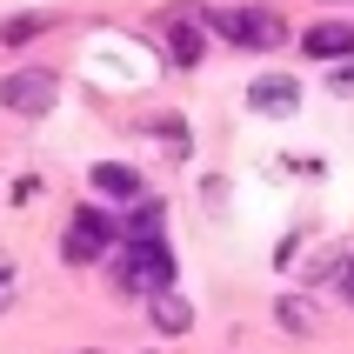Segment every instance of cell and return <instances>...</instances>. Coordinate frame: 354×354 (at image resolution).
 <instances>
[{
  "label": "cell",
  "mask_w": 354,
  "mask_h": 354,
  "mask_svg": "<svg viewBox=\"0 0 354 354\" xmlns=\"http://www.w3.org/2000/svg\"><path fill=\"white\" fill-rule=\"evenodd\" d=\"M201 20H207V34H221L227 47H248V54L288 40V20L274 7H201Z\"/></svg>",
  "instance_id": "1"
},
{
  "label": "cell",
  "mask_w": 354,
  "mask_h": 354,
  "mask_svg": "<svg viewBox=\"0 0 354 354\" xmlns=\"http://www.w3.org/2000/svg\"><path fill=\"white\" fill-rule=\"evenodd\" d=\"M107 274H114L120 295L147 301V295H160V288H174V254H167V248H160V234H154V241H134V248H127Z\"/></svg>",
  "instance_id": "2"
},
{
  "label": "cell",
  "mask_w": 354,
  "mask_h": 354,
  "mask_svg": "<svg viewBox=\"0 0 354 354\" xmlns=\"http://www.w3.org/2000/svg\"><path fill=\"white\" fill-rule=\"evenodd\" d=\"M54 100H60V80L47 74V67H20V74L0 80V107H7V114H20V120L47 114Z\"/></svg>",
  "instance_id": "3"
},
{
  "label": "cell",
  "mask_w": 354,
  "mask_h": 354,
  "mask_svg": "<svg viewBox=\"0 0 354 354\" xmlns=\"http://www.w3.org/2000/svg\"><path fill=\"white\" fill-rule=\"evenodd\" d=\"M160 40H167V60L174 67H201V54H207V20H201V7H167L160 14Z\"/></svg>",
  "instance_id": "4"
},
{
  "label": "cell",
  "mask_w": 354,
  "mask_h": 354,
  "mask_svg": "<svg viewBox=\"0 0 354 354\" xmlns=\"http://www.w3.org/2000/svg\"><path fill=\"white\" fill-rule=\"evenodd\" d=\"M107 241H114V221L100 214V207H74V227L60 241V254H67V268H94L107 254Z\"/></svg>",
  "instance_id": "5"
},
{
  "label": "cell",
  "mask_w": 354,
  "mask_h": 354,
  "mask_svg": "<svg viewBox=\"0 0 354 354\" xmlns=\"http://www.w3.org/2000/svg\"><path fill=\"white\" fill-rule=\"evenodd\" d=\"M301 54L308 60H354V27H308Z\"/></svg>",
  "instance_id": "6"
},
{
  "label": "cell",
  "mask_w": 354,
  "mask_h": 354,
  "mask_svg": "<svg viewBox=\"0 0 354 354\" xmlns=\"http://www.w3.org/2000/svg\"><path fill=\"white\" fill-rule=\"evenodd\" d=\"M147 308H154V328L160 335H187L194 328V308L174 295V288H160V295H147Z\"/></svg>",
  "instance_id": "7"
},
{
  "label": "cell",
  "mask_w": 354,
  "mask_h": 354,
  "mask_svg": "<svg viewBox=\"0 0 354 354\" xmlns=\"http://www.w3.org/2000/svg\"><path fill=\"white\" fill-rule=\"evenodd\" d=\"M261 107V114H295L301 107V87L295 80H281V74H268V80H254V94H248Z\"/></svg>",
  "instance_id": "8"
},
{
  "label": "cell",
  "mask_w": 354,
  "mask_h": 354,
  "mask_svg": "<svg viewBox=\"0 0 354 354\" xmlns=\"http://www.w3.org/2000/svg\"><path fill=\"white\" fill-rule=\"evenodd\" d=\"M274 321L288 328V335H315V321H321V308L308 295H281V308H274Z\"/></svg>",
  "instance_id": "9"
},
{
  "label": "cell",
  "mask_w": 354,
  "mask_h": 354,
  "mask_svg": "<svg viewBox=\"0 0 354 354\" xmlns=\"http://www.w3.org/2000/svg\"><path fill=\"white\" fill-rule=\"evenodd\" d=\"M94 187L114 201H140V174L134 167H120V160H107V167H94Z\"/></svg>",
  "instance_id": "10"
},
{
  "label": "cell",
  "mask_w": 354,
  "mask_h": 354,
  "mask_svg": "<svg viewBox=\"0 0 354 354\" xmlns=\"http://www.w3.org/2000/svg\"><path fill=\"white\" fill-rule=\"evenodd\" d=\"M127 227H134V241H154V234H160V201H154V207L140 201V207H134V221H127Z\"/></svg>",
  "instance_id": "11"
},
{
  "label": "cell",
  "mask_w": 354,
  "mask_h": 354,
  "mask_svg": "<svg viewBox=\"0 0 354 354\" xmlns=\"http://www.w3.org/2000/svg\"><path fill=\"white\" fill-rule=\"evenodd\" d=\"M34 34H47V20H7V27H0L7 47H20V40H34Z\"/></svg>",
  "instance_id": "12"
},
{
  "label": "cell",
  "mask_w": 354,
  "mask_h": 354,
  "mask_svg": "<svg viewBox=\"0 0 354 354\" xmlns=\"http://www.w3.org/2000/svg\"><path fill=\"white\" fill-rule=\"evenodd\" d=\"M14 281H20V274H14V254H0V308L14 301Z\"/></svg>",
  "instance_id": "13"
},
{
  "label": "cell",
  "mask_w": 354,
  "mask_h": 354,
  "mask_svg": "<svg viewBox=\"0 0 354 354\" xmlns=\"http://www.w3.org/2000/svg\"><path fill=\"white\" fill-rule=\"evenodd\" d=\"M341 288H348V301H354V254H348V268H341Z\"/></svg>",
  "instance_id": "14"
},
{
  "label": "cell",
  "mask_w": 354,
  "mask_h": 354,
  "mask_svg": "<svg viewBox=\"0 0 354 354\" xmlns=\"http://www.w3.org/2000/svg\"><path fill=\"white\" fill-rule=\"evenodd\" d=\"M335 80H341V87H354V60H341V74H335Z\"/></svg>",
  "instance_id": "15"
}]
</instances>
